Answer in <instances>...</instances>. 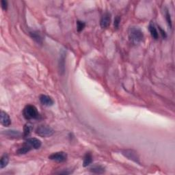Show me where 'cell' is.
I'll use <instances>...</instances> for the list:
<instances>
[{
	"instance_id": "1",
	"label": "cell",
	"mask_w": 175,
	"mask_h": 175,
	"mask_svg": "<svg viewBox=\"0 0 175 175\" xmlns=\"http://www.w3.org/2000/svg\"><path fill=\"white\" fill-rule=\"evenodd\" d=\"M129 37L130 41L133 44H139L143 41L144 34L140 29L138 28H131L129 31Z\"/></svg>"
},
{
	"instance_id": "2",
	"label": "cell",
	"mask_w": 175,
	"mask_h": 175,
	"mask_svg": "<svg viewBox=\"0 0 175 175\" xmlns=\"http://www.w3.org/2000/svg\"><path fill=\"white\" fill-rule=\"evenodd\" d=\"M23 116L27 120L38 119L40 117V114L37 110V108L32 105H28L25 107L23 111Z\"/></svg>"
},
{
	"instance_id": "3",
	"label": "cell",
	"mask_w": 175,
	"mask_h": 175,
	"mask_svg": "<svg viewBox=\"0 0 175 175\" xmlns=\"http://www.w3.org/2000/svg\"><path fill=\"white\" fill-rule=\"evenodd\" d=\"M36 133L38 136L43 137V138H47V137L52 136L54 133V131L49 126L41 125L36 129Z\"/></svg>"
},
{
	"instance_id": "4",
	"label": "cell",
	"mask_w": 175,
	"mask_h": 175,
	"mask_svg": "<svg viewBox=\"0 0 175 175\" xmlns=\"http://www.w3.org/2000/svg\"><path fill=\"white\" fill-rule=\"evenodd\" d=\"M122 154L129 159L132 160L137 164H140V159L138 154L133 150H124L122 151Z\"/></svg>"
},
{
	"instance_id": "5",
	"label": "cell",
	"mask_w": 175,
	"mask_h": 175,
	"mask_svg": "<svg viewBox=\"0 0 175 175\" xmlns=\"http://www.w3.org/2000/svg\"><path fill=\"white\" fill-rule=\"evenodd\" d=\"M49 159H50L51 160H53V161L59 162V163H62V162L66 161L67 155H66V153L62 152V151L61 152H57L53 153L51 155L49 156Z\"/></svg>"
},
{
	"instance_id": "6",
	"label": "cell",
	"mask_w": 175,
	"mask_h": 175,
	"mask_svg": "<svg viewBox=\"0 0 175 175\" xmlns=\"http://www.w3.org/2000/svg\"><path fill=\"white\" fill-rule=\"evenodd\" d=\"M111 14L109 12H105L101 19L100 25L102 28H107L110 25Z\"/></svg>"
},
{
	"instance_id": "7",
	"label": "cell",
	"mask_w": 175,
	"mask_h": 175,
	"mask_svg": "<svg viewBox=\"0 0 175 175\" xmlns=\"http://www.w3.org/2000/svg\"><path fill=\"white\" fill-rule=\"evenodd\" d=\"M1 124L4 127H9L11 124V119L5 111H1Z\"/></svg>"
},
{
	"instance_id": "8",
	"label": "cell",
	"mask_w": 175,
	"mask_h": 175,
	"mask_svg": "<svg viewBox=\"0 0 175 175\" xmlns=\"http://www.w3.org/2000/svg\"><path fill=\"white\" fill-rule=\"evenodd\" d=\"M39 99H40V101H41V103H42L43 105H44L51 106V105H53L54 103L53 99H52L51 97L47 96V95H41L39 97Z\"/></svg>"
},
{
	"instance_id": "9",
	"label": "cell",
	"mask_w": 175,
	"mask_h": 175,
	"mask_svg": "<svg viewBox=\"0 0 175 175\" xmlns=\"http://www.w3.org/2000/svg\"><path fill=\"white\" fill-rule=\"evenodd\" d=\"M2 133L10 138H19L22 136V133L20 131H15V130H6V131H3Z\"/></svg>"
},
{
	"instance_id": "10",
	"label": "cell",
	"mask_w": 175,
	"mask_h": 175,
	"mask_svg": "<svg viewBox=\"0 0 175 175\" xmlns=\"http://www.w3.org/2000/svg\"><path fill=\"white\" fill-rule=\"evenodd\" d=\"M26 142L30 144L34 149H39L41 147V141L39 139L35 138H28L26 140Z\"/></svg>"
},
{
	"instance_id": "11",
	"label": "cell",
	"mask_w": 175,
	"mask_h": 175,
	"mask_svg": "<svg viewBox=\"0 0 175 175\" xmlns=\"http://www.w3.org/2000/svg\"><path fill=\"white\" fill-rule=\"evenodd\" d=\"M33 149L31 146L28 143H26L25 144H23V146L22 147H21L20 149L17 151V154L19 155H24L26 154L27 153H28L29 151H30L31 150Z\"/></svg>"
},
{
	"instance_id": "12",
	"label": "cell",
	"mask_w": 175,
	"mask_h": 175,
	"mask_svg": "<svg viewBox=\"0 0 175 175\" xmlns=\"http://www.w3.org/2000/svg\"><path fill=\"white\" fill-rule=\"evenodd\" d=\"M91 171L93 173H96V174H103L105 172V168L103 167L102 166L96 165L91 168Z\"/></svg>"
},
{
	"instance_id": "13",
	"label": "cell",
	"mask_w": 175,
	"mask_h": 175,
	"mask_svg": "<svg viewBox=\"0 0 175 175\" xmlns=\"http://www.w3.org/2000/svg\"><path fill=\"white\" fill-rule=\"evenodd\" d=\"M92 162H93V156H92L91 153H87L84 157L83 166H84V167H87L88 166L92 164Z\"/></svg>"
},
{
	"instance_id": "14",
	"label": "cell",
	"mask_w": 175,
	"mask_h": 175,
	"mask_svg": "<svg viewBox=\"0 0 175 175\" xmlns=\"http://www.w3.org/2000/svg\"><path fill=\"white\" fill-rule=\"evenodd\" d=\"M30 35H31V37L36 41V42L39 43V44H41V43H43L42 36H41V34H40L38 32H30Z\"/></svg>"
},
{
	"instance_id": "15",
	"label": "cell",
	"mask_w": 175,
	"mask_h": 175,
	"mask_svg": "<svg viewBox=\"0 0 175 175\" xmlns=\"http://www.w3.org/2000/svg\"><path fill=\"white\" fill-rule=\"evenodd\" d=\"M9 162V157L7 154H4L1 157V160H0V168L2 169L8 165Z\"/></svg>"
},
{
	"instance_id": "16",
	"label": "cell",
	"mask_w": 175,
	"mask_h": 175,
	"mask_svg": "<svg viewBox=\"0 0 175 175\" xmlns=\"http://www.w3.org/2000/svg\"><path fill=\"white\" fill-rule=\"evenodd\" d=\"M149 31H150V32H151V36H152V37L155 40L157 39L159 37L158 32H157V31L154 25H153V23H151V24L149 25Z\"/></svg>"
},
{
	"instance_id": "17",
	"label": "cell",
	"mask_w": 175,
	"mask_h": 175,
	"mask_svg": "<svg viewBox=\"0 0 175 175\" xmlns=\"http://www.w3.org/2000/svg\"><path fill=\"white\" fill-rule=\"evenodd\" d=\"M32 129V126L30 125V124H26V125L24 126V128H23V136L26 138V137L30 136Z\"/></svg>"
},
{
	"instance_id": "18",
	"label": "cell",
	"mask_w": 175,
	"mask_h": 175,
	"mask_svg": "<svg viewBox=\"0 0 175 175\" xmlns=\"http://www.w3.org/2000/svg\"><path fill=\"white\" fill-rule=\"evenodd\" d=\"M64 59H65V53L62 54L59 59V71L64 73Z\"/></svg>"
},
{
	"instance_id": "19",
	"label": "cell",
	"mask_w": 175,
	"mask_h": 175,
	"mask_svg": "<svg viewBox=\"0 0 175 175\" xmlns=\"http://www.w3.org/2000/svg\"><path fill=\"white\" fill-rule=\"evenodd\" d=\"M85 26H86V23L83 21H78L77 22V31L78 32H82L83 30H84Z\"/></svg>"
},
{
	"instance_id": "20",
	"label": "cell",
	"mask_w": 175,
	"mask_h": 175,
	"mask_svg": "<svg viewBox=\"0 0 175 175\" xmlns=\"http://www.w3.org/2000/svg\"><path fill=\"white\" fill-rule=\"evenodd\" d=\"M166 18L167 22H168V23L169 26L171 28V27H172V21H171L170 14V13L168 10H166Z\"/></svg>"
},
{
	"instance_id": "21",
	"label": "cell",
	"mask_w": 175,
	"mask_h": 175,
	"mask_svg": "<svg viewBox=\"0 0 175 175\" xmlns=\"http://www.w3.org/2000/svg\"><path fill=\"white\" fill-rule=\"evenodd\" d=\"M120 17L118 16V17H116L115 18L114 20V28L116 29H118L119 27V24H120Z\"/></svg>"
},
{
	"instance_id": "22",
	"label": "cell",
	"mask_w": 175,
	"mask_h": 175,
	"mask_svg": "<svg viewBox=\"0 0 175 175\" xmlns=\"http://www.w3.org/2000/svg\"><path fill=\"white\" fill-rule=\"evenodd\" d=\"M1 8L3 10H6L7 8H8V2L5 0H1Z\"/></svg>"
},
{
	"instance_id": "23",
	"label": "cell",
	"mask_w": 175,
	"mask_h": 175,
	"mask_svg": "<svg viewBox=\"0 0 175 175\" xmlns=\"http://www.w3.org/2000/svg\"><path fill=\"white\" fill-rule=\"evenodd\" d=\"M159 30L160 32H161V34L162 37L164 38V39H165V38H166L167 35H166V32L164 31V30H162V29L161 28H160V27H159Z\"/></svg>"
}]
</instances>
